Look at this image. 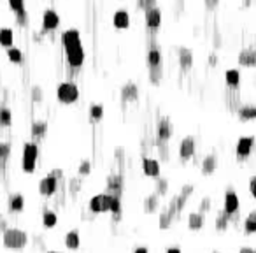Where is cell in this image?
<instances>
[{
  "label": "cell",
  "mask_w": 256,
  "mask_h": 253,
  "mask_svg": "<svg viewBox=\"0 0 256 253\" xmlns=\"http://www.w3.org/2000/svg\"><path fill=\"white\" fill-rule=\"evenodd\" d=\"M62 42L63 48H65V53H67L69 65L72 69H79L84 62V50L83 44H81V37L77 30H67L62 34Z\"/></svg>",
  "instance_id": "obj_1"
},
{
  "label": "cell",
  "mask_w": 256,
  "mask_h": 253,
  "mask_svg": "<svg viewBox=\"0 0 256 253\" xmlns=\"http://www.w3.org/2000/svg\"><path fill=\"white\" fill-rule=\"evenodd\" d=\"M147 65H149V81L153 84H158L162 79V53L156 46H151L147 51Z\"/></svg>",
  "instance_id": "obj_2"
},
{
  "label": "cell",
  "mask_w": 256,
  "mask_h": 253,
  "mask_svg": "<svg viewBox=\"0 0 256 253\" xmlns=\"http://www.w3.org/2000/svg\"><path fill=\"white\" fill-rule=\"evenodd\" d=\"M4 246L9 250H21L25 248L28 243V236L26 232L20 230V228H7L4 232Z\"/></svg>",
  "instance_id": "obj_3"
},
{
  "label": "cell",
  "mask_w": 256,
  "mask_h": 253,
  "mask_svg": "<svg viewBox=\"0 0 256 253\" xmlns=\"http://www.w3.org/2000/svg\"><path fill=\"white\" fill-rule=\"evenodd\" d=\"M39 158V148L35 143H26L23 146V156H21V167L23 171L28 174H32L35 171V165H37Z\"/></svg>",
  "instance_id": "obj_4"
},
{
  "label": "cell",
  "mask_w": 256,
  "mask_h": 253,
  "mask_svg": "<svg viewBox=\"0 0 256 253\" xmlns=\"http://www.w3.org/2000/svg\"><path fill=\"white\" fill-rule=\"evenodd\" d=\"M56 97L62 104H74L79 99V88L72 81H65L56 90Z\"/></svg>",
  "instance_id": "obj_5"
},
{
  "label": "cell",
  "mask_w": 256,
  "mask_h": 253,
  "mask_svg": "<svg viewBox=\"0 0 256 253\" xmlns=\"http://www.w3.org/2000/svg\"><path fill=\"white\" fill-rule=\"evenodd\" d=\"M255 144L256 139L255 135H240L239 141L235 144V155H237V160L240 162H246L251 156L253 150H255Z\"/></svg>",
  "instance_id": "obj_6"
},
{
  "label": "cell",
  "mask_w": 256,
  "mask_h": 253,
  "mask_svg": "<svg viewBox=\"0 0 256 253\" xmlns=\"http://www.w3.org/2000/svg\"><path fill=\"white\" fill-rule=\"evenodd\" d=\"M223 211L228 215H239L240 213V199L233 188H227L225 192V199H223Z\"/></svg>",
  "instance_id": "obj_7"
},
{
  "label": "cell",
  "mask_w": 256,
  "mask_h": 253,
  "mask_svg": "<svg viewBox=\"0 0 256 253\" xmlns=\"http://www.w3.org/2000/svg\"><path fill=\"white\" fill-rule=\"evenodd\" d=\"M113 199L114 195L111 194L95 195V197H92V201H90V211H92V213H107V211H111Z\"/></svg>",
  "instance_id": "obj_8"
},
{
  "label": "cell",
  "mask_w": 256,
  "mask_h": 253,
  "mask_svg": "<svg viewBox=\"0 0 256 253\" xmlns=\"http://www.w3.org/2000/svg\"><path fill=\"white\" fill-rule=\"evenodd\" d=\"M195 150H197L195 137H193V135H188V137H185V139L181 141V144H179V158L183 162L189 160V158H193Z\"/></svg>",
  "instance_id": "obj_9"
},
{
  "label": "cell",
  "mask_w": 256,
  "mask_h": 253,
  "mask_svg": "<svg viewBox=\"0 0 256 253\" xmlns=\"http://www.w3.org/2000/svg\"><path fill=\"white\" fill-rule=\"evenodd\" d=\"M60 25V16L56 11H53V9H47L46 13L42 14V30L44 32H53V30H56Z\"/></svg>",
  "instance_id": "obj_10"
},
{
  "label": "cell",
  "mask_w": 256,
  "mask_h": 253,
  "mask_svg": "<svg viewBox=\"0 0 256 253\" xmlns=\"http://www.w3.org/2000/svg\"><path fill=\"white\" fill-rule=\"evenodd\" d=\"M239 65L248 69H256V48H246L239 53Z\"/></svg>",
  "instance_id": "obj_11"
},
{
  "label": "cell",
  "mask_w": 256,
  "mask_h": 253,
  "mask_svg": "<svg viewBox=\"0 0 256 253\" xmlns=\"http://www.w3.org/2000/svg\"><path fill=\"white\" fill-rule=\"evenodd\" d=\"M177 215V207H176V201H172V202L168 204L167 209L160 215V228L162 230H165V228H168L170 225H172V220L174 216Z\"/></svg>",
  "instance_id": "obj_12"
},
{
  "label": "cell",
  "mask_w": 256,
  "mask_h": 253,
  "mask_svg": "<svg viewBox=\"0 0 256 253\" xmlns=\"http://www.w3.org/2000/svg\"><path fill=\"white\" fill-rule=\"evenodd\" d=\"M56 188H58V179H56L55 176H46L44 179H41V183H39V192H41L42 195H53L56 192Z\"/></svg>",
  "instance_id": "obj_13"
},
{
  "label": "cell",
  "mask_w": 256,
  "mask_h": 253,
  "mask_svg": "<svg viewBox=\"0 0 256 253\" xmlns=\"http://www.w3.org/2000/svg\"><path fill=\"white\" fill-rule=\"evenodd\" d=\"M240 81H242V74H240L239 69H227L225 72V83L230 90H239L240 88Z\"/></svg>",
  "instance_id": "obj_14"
},
{
  "label": "cell",
  "mask_w": 256,
  "mask_h": 253,
  "mask_svg": "<svg viewBox=\"0 0 256 253\" xmlns=\"http://www.w3.org/2000/svg\"><path fill=\"white\" fill-rule=\"evenodd\" d=\"M172 134H174L172 122H170V118L163 116V118L160 120V123H158V139L160 141H168L170 137H172Z\"/></svg>",
  "instance_id": "obj_15"
},
{
  "label": "cell",
  "mask_w": 256,
  "mask_h": 253,
  "mask_svg": "<svg viewBox=\"0 0 256 253\" xmlns=\"http://www.w3.org/2000/svg\"><path fill=\"white\" fill-rule=\"evenodd\" d=\"M121 190H123V177L119 174H111L107 177V194L121 197Z\"/></svg>",
  "instance_id": "obj_16"
},
{
  "label": "cell",
  "mask_w": 256,
  "mask_h": 253,
  "mask_svg": "<svg viewBox=\"0 0 256 253\" xmlns=\"http://www.w3.org/2000/svg\"><path fill=\"white\" fill-rule=\"evenodd\" d=\"M177 58H179L181 69L189 71V69L193 67V51L188 50V48H179L177 50Z\"/></svg>",
  "instance_id": "obj_17"
},
{
  "label": "cell",
  "mask_w": 256,
  "mask_h": 253,
  "mask_svg": "<svg viewBox=\"0 0 256 253\" xmlns=\"http://www.w3.org/2000/svg\"><path fill=\"white\" fill-rule=\"evenodd\" d=\"M146 25L147 28L158 30L162 25V11L158 7H153L149 11H146Z\"/></svg>",
  "instance_id": "obj_18"
},
{
  "label": "cell",
  "mask_w": 256,
  "mask_h": 253,
  "mask_svg": "<svg viewBox=\"0 0 256 253\" xmlns=\"http://www.w3.org/2000/svg\"><path fill=\"white\" fill-rule=\"evenodd\" d=\"M142 171L146 176L149 177H158L160 176V164L155 158H149V156H144L142 158Z\"/></svg>",
  "instance_id": "obj_19"
},
{
  "label": "cell",
  "mask_w": 256,
  "mask_h": 253,
  "mask_svg": "<svg viewBox=\"0 0 256 253\" xmlns=\"http://www.w3.org/2000/svg\"><path fill=\"white\" fill-rule=\"evenodd\" d=\"M237 116H239L240 122H253L256 120V104H246V105H240L237 109Z\"/></svg>",
  "instance_id": "obj_20"
},
{
  "label": "cell",
  "mask_w": 256,
  "mask_h": 253,
  "mask_svg": "<svg viewBox=\"0 0 256 253\" xmlns=\"http://www.w3.org/2000/svg\"><path fill=\"white\" fill-rule=\"evenodd\" d=\"M113 25L116 26V28H119V30L128 28V25H130V14L126 13L125 9L116 11L114 16H113Z\"/></svg>",
  "instance_id": "obj_21"
},
{
  "label": "cell",
  "mask_w": 256,
  "mask_h": 253,
  "mask_svg": "<svg viewBox=\"0 0 256 253\" xmlns=\"http://www.w3.org/2000/svg\"><path fill=\"white\" fill-rule=\"evenodd\" d=\"M202 174L204 176H210V174L216 173V169H218V158H216V155H207L204 160H202Z\"/></svg>",
  "instance_id": "obj_22"
},
{
  "label": "cell",
  "mask_w": 256,
  "mask_h": 253,
  "mask_svg": "<svg viewBox=\"0 0 256 253\" xmlns=\"http://www.w3.org/2000/svg\"><path fill=\"white\" fill-rule=\"evenodd\" d=\"M242 228L248 236L256 234V209L249 211L248 215H246V218H244V222H242Z\"/></svg>",
  "instance_id": "obj_23"
},
{
  "label": "cell",
  "mask_w": 256,
  "mask_h": 253,
  "mask_svg": "<svg viewBox=\"0 0 256 253\" xmlns=\"http://www.w3.org/2000/svg\"><path fill=\"white\" fill-rule=\"evenodd\" d=\"M206 224V218H204V213L197 211V213H189L188 216V228L189 230H200Z\"/></svg>",
  "instance_id": "obj_24"
},
{
  "label": "cell",
  "mask_w": 256,
  "mask_h": 253,
  "mask_svg": "<svg viewBox=\"0 0 256 253\" xmlns=\"http://www.w3.org/2000/svg\"><path fill=\"white\" fill-rule=\"evenodd\" d=\"M7 207L11 213H18L25 207V199L21 194H11L9 195V201H7Z\"/></svg>",
  "instance_id": "obj_25"
},
{
  "label": "cell",
  "mask_w": 256,
  "mask_h": 253,
  "mask_svg": "<svg viewBox=\"0 0 256 253\" xmlns=\"http://www.w3.org/2000/svg\"><path fill=\"white\" fill-rule=\"evenodd\" d=\"M232 224H233V216L225 213V211H219L218 216H216V230H219V232L227 230Z\"/></svg>",
  "instance_id": "obj_26"
},
{
  "label": "cell",
  "mask_w": 256,
  "mask_h": 253,
  "mask_svg": "<svg viewBox=\"0 0 256 253\" xmlns=\"http://www.w3.org/2000/svg\"><path fill=\"white\" fill-rule=\"evenodd\" d=\"M121 97H123V101H126V102L135 101V99L139 97L137 86H135L134 83H126L125 86H123V90H121Z\"/></svg>",
  "instance_id": "obj_27"
},
{
  "label": "cell",
  "mask_w": 256,
  "mask_h": 253,
  "mask_svg": "<svg viewBox=\"0 0 256 253\" xmlns=\"http://www.w3.org/2000/svg\"><path fill=\"white\" fill-rule=\"evenodd\" d=\"M158 206H160V195L158 194L147 195L146 201H144V209H146V213H155V211H158Z\"/></svg>",
  "instance_id": "obj_28"
},
{
  "label": "cell",
  "mask_w": 256,
  "mask_h": 253,
  "mask_svg": "<svg viewBox=\"0 0 256 253\" xmlns=\"http://www.w3.org/2000/svg\"><path fill=\"white\" fill-rule=\"evenodd\" d=\"M81 245V239H79V232L77 230H70L65 236V246H67L69 250H77Z\"/></svg>",
  "instance_id": "obj_29"
},
{
  "label": "cell",
  "mask_w": 256,
  "mask_h": 253,
  "mask_svg": "<svg viewBox=\"0 0 256 253\" xmlns=\"http://www.w3.org/2000/svg\"><path fill=\"white\" fill-rule=\"evenodd\" d=\"M47 132V123L46 122H35L32 125V137L34 139H42Z\"/></svg>",
  "instance_id": "obj_30"
},
{
  "label": "cell",
  "mask_w": 256,
  "mask_h": 253,
  "mask_svg": "<svg viewBox=\"0 0 256 253\" xmlns=\"http://www.w3.org/2000/svg\"><path fill=\"white\" fill-rule=\"evenodd\" d=\"M13 39H14V35H13V30L11 28H0V44L4 48H13Z\"/></svg>",
  "instance_id": "obj_31"
},
{
  "label": "cell",
  "mask_w": 256,
  "mask_h": 253,
  "mask_svg": "<svg viewBox=\"0 0 256 253\" xmlns=\"http://www.w3.org/2000/svg\"><path fill=\"white\" fill-rule=\"evenodd\" d=\"M42 224H44V227L46 228H53L56 224H58V216H56V213H53V211H46L44 215H42Z\"/></svg>",
  "instance_id": "obj_32"
},
{
  "label": "cell",
  "mask_w": 256,
  "mask_h": 253,
  "mask_svg": "<svg viewBox=\"0 0 256 253\" xmlns=\"http://www.w3.org/2000/svg\"><path fill=\"white\" fill-rule=\"evenodd\" d=\"M9 155H11V144L0 143V169L5 167V162L9 160Z\"/></svg>",
  "instance_id": "obj_33"
},
{
  "label": "cell",
  "mask_w": 256,
  "mask_h": 253,
  "mask_svg": "<svg viewBox=\"0 0 256 253\" xmlns=\"http://www.w3.org/2000/svg\"><path fill=\"white\" fill-rule=\"evenodd\" d=\"M13 123V113H11V109L9 107H2L0 109V125L2 126H9Z\"/></svg>",
  "instance_id": "obj_34"
},
{
  "label": "cell",
  "mask_w": 256,
  "mask_h": 253,
  "mask_svg": "<svg viewBox=\"0 0 256 253\" xmlns=\"http://www.w3.org/2000/svg\"><path fill=\"white\" fill-rule=\"evenodd\" d=\"M111 213H113L116 220L121 218V197H118V195H114V199H113V204H111Z\"/></svg>",
  "instance_id": "obj_35"
},
{
  "label": "cell",
  "mask_w": 256,
  "mask_h": 253,
  "mask_svg": "<svg viewBox=\"0 0 256 253\" xmlns=\"http://www.w3.org/2000/svg\"><path fill=\"white\" fill-rule=\"evenodd\" d=\"M90 116H92L93 122H98V120H102V116H104V105L93 104L92 107H90Z\"/></svg>",
  "instance_id": "obj_36"
},
{
  "label": "cell",
  "mask_w": 256,
  "mask_h": 253,
  "mask_svg": "<svg viewBox=\"0 0 256 253\" xmlns=\"http://www.w3.org/2000/svg\"><path fill=\"white\" fill-rule=\"evenodd\" d=\"M7 56L13 63H23V53H21L18 48H9L7 50Z\"/></svg>",
  "instance_id": "obj_37"
},
{
  "label": "cell",
  "mask_w": 256,
  "mask_h": 253,
  "mask_svg": "<svg viewBox=\"0 0 256 253\" xmlns=\"http://www.w3.org/2000/svg\"><path fill=\"white\" fill-rule=\"evenodd\" d=\"M174 201H176V207H177V213L179 211H183L185 209V206H186V201H188V195H185L183 192H181L177 197H174Z\"/></svg>",
  "instance_id": "obj_38"
},
{
  "label": "cell",
  "mask_w": 256,
  "mask_h": 253,
  "mask_svg": "<svg viewBox=\"0 0 256 253\" xmlns=\"http://www.w3.org/2000/svg\"><path fill=\"white\" fill-rule=\"evenodd\" d=\"M158 150H160V158H162V160H168L167 141H158Z\"/></svg>",
  "instance_id": "obj_39"
},
{
  "label": "cell",
  "mask_w": 256,
  "mask_h": 253,
  "mask_svg": "<svg viewBox=\"0 0 256 253\" xmlns=\"http://www.w3.org/2000/svg\"><path fill=\"white\" fill-rule=\"evenodd\" d=\"M167 192H168V181L167 179H158V183H156V194L165 195Z\"/></svg>",
  "instance_id": "obj_40"
},
{
  "label": "cell",
  "mask_w": 256,
  "mask_h": 253,
  "mask_svg": "<svg viewBox=\"0 0 256 253\" xmlns=\"http://www.w3.org/2000/svg\"><path fill=\"white\" fill-rule=\"evenodd\" d=\"M77 171H79L81 176H88V174L92 173V164H90V160H83V162H81Z\"/></svg>",
  "instance_id": "obj_41"
},
{
  "label": "cell",
  "mask_w": 256,
  "mask_h": 253,
  "mask_svg": "<svg viewBox=\"0 0 256 253\" xmlns=\"http://www.w3.org/2000/svg\"><path fill=\"white\" fill-rule=\"evenodd\" d=\"M81 186H83V183H81V177H72L70 183H69V188H70L72 194H77L81 190Z\"/></svg>",
  "instance_id": "obj_42"
},
{
  "label": "cell",
  "mask_w": 256,
  "mask_h": 253,
  "mask_svg": "<svg viewBox=\"0 0 256 253\" xmlns=\"http://www.w3.org/2000/svg\"><path fill=\"white\" fill-rule=\"evenodd\" d=\"M137 5L144 11H149V9L156 7V2L155 0H137Z\"/></svg>",
  "instance_id": "obj_43"
},
{
  "label": "cell",
  "mask_w": 256,
  "mask_h": 253,
  "mask_svg": "<svg viewBox=\"0 0 256 253\" xmlns=\"http://www.w3.org/2000/svg\"><path fill=\"white\" fill-rule=\"evenodd\" d=\"M32 99H34V102H42L44 92H42L41 86H34V88H32Z\"/></svg>",
  "instance_id": "obj_44"
},
{
  "label": "cell",
  "mask_w": 256,
  "mask_h": 253,
  "mask_svg": "<svg viewBox=\"0 0 256 253\" xmlns=\"http://www.w3.org/2000/svg\"><path fill=\"white\" fill-rule=\"evenodd\" d=\"M210 206H212V201H210L209 197H204V199H202L198 211H200V213H207V211H210Z\"/></svg>",
  "instance_id": "obj_45"
},
{
  "label": "cell",
  "mask_w": 256,
  "mask_h": 253,
  "mask_svg": "<svg viewBox=\"0 0 256 253\" xmlns=\"http://www.w3.org/2000/svg\"><path fill=\"white\" fill-rule=\"evenodd\" d=\"M248 188H249V194H251V195H253V199H255V201H256V174H255V176L249 177Z\"/></svg>",
  "instance_id": "obj_46"
},
{
  "label": "cell",
  "mask_w": 256,
  "mask_h": 253,
  "mask_svg": "<svg viewBox=\"0 0 256 253\" xmlns=\"http://www.w3.org/2000/svg\"><path fill=\"white\" fill-rule=\"evenodd\" d=\"M239 253H256V248H253V246H242L239 250Z\"/></svg>",
  "instance_id": "obj_47"
},
{
  "label": "cell",
  "mask_w": 256,
  "mask_h": 253,
  "mask_svg": "<svg viewBox=\"0 0 256 253\" xmlns=\"http://www.w3.org/2000/svg\"><path fill=\"white\" fill-rule=\"evenodd\" d=\"M51 176H55L56 179H60V177L63 176V173L60 171V169H55V171H51Z\"/></svg>",
  "instance_id": "obj_48"
},
{
  "label": "cell",
  "mask_w": 256,
  "mask_h": 253,
  "mask_svg": "<svg viewBox=\"0 0 256 253\" xmlns=\"http://www.w3.org/2000/svg\"><path fill=\"white\" fill-rule=\"evenodd\" d=\"M218 5V0H207V7L209 9H214Z\"/></svg>",
  "instance_id": "obj_49"
},
{
  "label": "cell",
  "mask_w": 256,
  "mask_h": 253,
  "mask_svg": "<svg viewBox=\"0 0 256 253\" xmlns=\"http://www.w3.org/2000/svg\"><path fill=\"white\" fill-rule=\"evenodd\" d=\"M7 230V227H5V222H4V218L0 216V232H5Z\"/></svg>",
  "instance_id": "obj_50"
},
{
  "label": "cell",
  "mask_w": 256,
  "mask_h": 253,
  "mask_svg": "<svg viewBox=\"0 0 256 253\" xmlns=\"http://www.w3.org/2000/svg\"><path fill=\"white\" fill-rule=\"evenodd\" d=\"M134 253H149V252H147V248H144V246H139V248H135Z\"/></svg>",
  "instance_id": "obj_51"
},
{
  "label": "cell",
  "mask_w": 256,
  "mask_h": 253,
  "mask_svg": "<svg viewBox=\"0 0 256 253\" xmlns=\"http://www.w3.org/2000/svg\"><path fill=\"white\" fill-rule=\"evenodd\" d=\"M216 63H218V56L210 55V65H216Z\"/></svg>",
  "instance_id": "obj_52"
},
{
  "label": "cell",
  "mask_w": 256,
  "mask_h": 253,
  "mask_svg": "<svg viewBox=\"0 0 256 253\" xmlns=\"http://www.w3.org/2000/svg\"><path fill=\"white\" fill-rule=\"evenodd\" d=\"M167 253H181V250L179 248H168Z\"/></svg>",
  "instance_id": "obj_53"
},
{
  "label": "cell",
  "mask_w": 256,
  "mask_h": 253,
  "mask_svg": "<svg viewBox=\"0 0 256 253\" xmlns=\"http://www.w3.org/2000/svg\"><path fill=\"white\" fill-rule=\"evenodd\" d=\"M212 253H221V252H212Z\"/></svg>",
  "instance_id": "obj_54"
},
{
  "label": "cell",
  "mask_w": 256,
  "mask_h": 253,
  "mask_svg": "<svg viewBox=\"0 0 256 253\" xmlns=\"http://www.w3.org/2000/svg\"><path fill=\"white\" fill-rule=\"evenodd\" d=\"M47 253H55V252H47Z\"/></svg>",
  "instance_id": "obj_55"
},
{
  "label": "cell",
  "mask_w": 256,
  "mask_h": 253,
  "mask_svg": "<svg viewBox=\"0 0 256 253\" xmlns=\"http://www.w3.org/2000/svg\"><path fill=\"white\" fill-rule=\"evenodd\" d=\"M0 81H2V76H0Z\"/></svg>",
  "instance_id": "obj_56"
},
{
  "label": "cell",
  "mask_w": 256,
  "mask_h": 253,
  "mask_svg": "<svg viewBox=\"0 0 256 253\" xmlns=\"http://www.w3.org/2000/svg\"><path fill=\"white\" fill-rule=\"evenodd\" d=\"M55 253H60V252H55Z\"/></svg>",
  "instance_id": "obj_57"
}]
</instances>
